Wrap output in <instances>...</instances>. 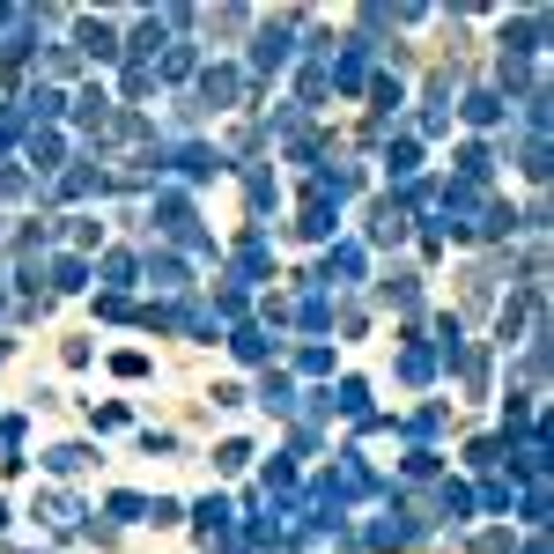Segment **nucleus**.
I'll return each mask as SVG.
<instances>
[{"label": "nucleus", "mask_w": 554, "mask_h": 554, "mask_svg": "<svg viewBox=\"0 0 554 554\" xmlns=\"http://www.w3.org/2000/svg\"><path fill=\"white\" fill-rule=\"evenodd\" d=\"M289 30H296V15H281V23H266L259 37H252V74H259V82H266V74H281V67H289Z\"/></svg>", "instance_id": "3"}, {"label": "nucleus", "mask_w": 554, "mask_h": 554, "mask_svg": "<svg viewBox=\"0 0 554 554\" xmlns=\"http://www.w3.org/2000/svg\"><path fill=\"white\" fill-rule=\"evenodd\" d=\"M370 97H377V126H385L392 111L407 104V89H399V74H377V82H370Z\"/></svg>", "instance_id": "26"}, {"label": "nucleus", "mask_w": 554, "mask_h": 554, "mask_svg": "<svg viewBox=\"0 0 554 554\" xmlns=\"http://www.w3.org/2000/svg\"><path fill=\"white\" fill-rule=\"evenodd\" d=\"M45 466L60 473V481H74L82 466H97V451H89V444H52V451H45Z\"/></svg>", "instance_id": "18"}, {"label": "nucleus", "mask_w": 554, "mask_h": 554, "mask_svg": "<svg viewBox=\"0 0 554 554\" xmlns=\"http://www.w3.org/2000/svg\"><path fill=\"white\" fill-rule=\"evenodd\" d=\"M119 52H126V37L119 30H111V23H97V15H82V23H74V60H119Z\"/></svg>", "instance_id": "4"}, {"label": "nucleus", "mask_w": 554, "mask_h": 554, "mask_svg": "<svg viewBox=\"0 0 554 554\" xmlns=\"http://www.w3.org/2000/svg\"><path fill=\"white\" fill-rule=\"evenodd\" d=\"M97 274H104V289H111V296H126L133 281H141V259H133V252H104V259H97Z\"/></svg>", "instance_id": "14"}, {"label": "nucleus", "mask_w": 554, "mask_h": 554, "mask_svg": "<svg viewBox=\"0 0 554 554\" xmlns=\"http://www.w3.org/2000/svg\"><path fill=\"white\" fill-rule=\"evenodd\" d=\"M141 274H148V281H156V296H163V303H178V296H193V266H185V259H170V252H156V259H148V266H141Z\"/></svg>", "instance_id": "7"}, {"label": "nucleus", "mask_w": 554, "mask_h": 554, "mask_svg": "<svg viewBox=\"0 0 554 554\" xmlns=\"http://www.w3.org/2000/svg\"><path fill=\"white\" fill-rule=\"evenodd\" d=\"M193 525H200V547H207V540H215V532H229V525H237V510H229L222 495H207V503L193 510Z\"/></svg>", "instance_id": "19"}, {"label": "nucleus", "mask_w": 554, "mask_h": 554, "mask_svg": "<svg viewBox=\"0 0 554 554\" xmlns=\"http://www.w3.org/2000/svg\"><path fill=\"white\" fill-rule=\"evenodd\" d=\"M67 237L82 244V252H97V244H104V229H97V222H67Z\"/></svg>", "instance_id": "38"}, {"label": "nucleus", "mask_w": 554, "mask_h": 554, "mask_svg": "<svg viewBox=\"0 0 554 554\" xmlns=\"http://www.w3.org/2000/svg\"><path fill=\"white\" fill-rule=\"evenodd\" d=\"M104 510H111V518H119V525H133V518H148V503H141V495H111Z\"/></svg>", "instance_id": "36"}, {"label": "nucleus", "mask_w": 554, "mask_h": 554, "mask_svg": "<svg viewBox=\"0 0 554 554\" xmlns=\"http://www.w3.org/2000/svg\"><path fill=\"white\" fill-rule=\"evenodd\" d=\"M296 318H303L311 333H326V326H333V303H326V289H311V296H303V303H296Z\"/></svg>", "instance_id": "27"}, {"label": "nucleus", "mask_w": 554, "mask_h": 554, "mask_svg": "<svg viewBox=\"0 0 554 554\" xmlns=\"http://www.w3.org/2000/svg\"><path fill=\"white\" fill-rule=\"evenodd\" d=\"M45 281L60 296H74V289H89V259H74V252H60V259H45Z\"/></svg>", "instance_id": "13"}, {"label": "nucleus", "mask_w": 554, "mask_h": 554, "mask_svg": "<svg viewBox=\"0 0 554 554\" xmlns=\"http://www.w3.org/2000/svg\"><path fill=\"white\" fill-rule=\"evenodd\" d=\"M466 458L481 473H495V466H510V451H503V436H481V444H466Z\"/></svg>", "instance_id": "29"}, {"label": "nucleus", "mask_w": 554, "mask_h": 554, "mask_svg": "<svg viewBox=\"0 0 554 554\" xmlns=\"http://www.w3.org/2000/svg\"><path fill=\"white\" fill-rule=\"evenodd\" d=\"M244 466H252V444H222L215 451V473H244Z\"/></svg>", "instance_id": "34"}, {"label": "nucleus", "mask_w": 554, "mask_h": 554, "mask_svg": "<svg viewBox=\"0 0 554 554\" xmlns=\"http://www.w3.org/2000/svg\"><path fill=\"white\" fill-rule=\"evenodd\" d=\"M126 97H156V67L148 60H126Z\"/></svg>", "instance_id": "32"}, {"label": "nucleus", "mask_w": 554, "mask_h": 554, "mask_svg": "<svg viewBox=\"0 0 554 554\" xmlns=\"http://www.w3.org/2000/svg\"><path fill=\"white\" fill-rule=\"evenodd\" d=\"M525 525H547V473L525 481Z\"/></svg>", "instance_id": "30"}, {"label": "nucleus", "mask_w": 554, "mask_h": 554, "mask_svg": "<svg viewBox=\"0 0 554 554\" xmlns=\"http://www.w3.org/2000/svg\"><path fill=\"white\" fill-rule=\"evenodd\" d=\"M0 348H8V340H0Z\"/></svg>", "instance_id": "41"}, {"label": "nucleus", "mask_w": 554, "mask_h": 554, "mask_svg": "<svg viewBox=\"0 0 554 554\" xmlns=\"http://www.w3.org/2000/svg\"><path fill=\"white\" fill-rule=\"evenodd\" d=\"M30 518H45L52 532H74V518H82V503H74V495H60V488H45V495H37V510H30Z\"/></svg>", "instance_id": "12"}, {"label": "nucleus", "mask_w": 554, "mask_h": 554, "mask_svg": "<svg viewBox=\"0 0 554 554\" xmlns=\"http://www.w3.org/2000/svg\"><path fill=\"white\" fill-rule=\"evenodd\" d=\"M244 104V74L237 67H200V89H193V111H237Z\"/></svg>", "instance_id": "1"}, {"label": "nucleus", "mask_w": 554, "mask_h": 554, "mask_svg": "<svg viewBox=\"0 0 554 554\" xmlns=\"http://www.w3.org/2000/svg\"><path fill=\"white\" fill-rule=\"evenodd\" d=\"M229 355L252 362V370H266V362H274V340H266V326H237V333H229Z\"/></svg>", "instance_id": "9"}, {"label": "nucleus", "mask_w": 554, "mask_h": 554, "mask_svg": "<svg viewBox=\"0 0 554 554\" xmlns=\"http://www.w3.org/2000/svg\"><path fill=\"white\" fill-rule=\"evenodd\" d=\"M170 163H178V178H222V170H229V148H207V141H178V156H170Z\"/></svg>", "instance_id": "5"}, {"label": "nucleus", "mask_w": 554, "mask_h": 554, "mask_svg": "<svg viewBox=\"0 0 554 554\" xmlns=\"http://www.w3.org/2000/svg\"><path fill=\"white\" fill-rule=\"evenodd\" d=\"M296 370L303 377H333V348H318V340H311V348H296Z\"/></svg>", "instance_id": "31"}, {"label": "nucleus", "mask_w": 554, "mask_h": 554, "mask_svg": "<svg viewBox=\"0 0 554 554\" xmlns=\"http://www.w3.org/2000/svg\"><path fill=\"white\" fill-rule=\"evenodd\" d=\"M193 67H200V52H193V45H178V37H170V52L156 60V82H185V74H193Z\"/></svg>", "instance_id": "20"}, {"label": "nucleus", "mask_w": 554, "mask_h": 554, "mask_svg": "<svg viewBox=\"0 0 554 554\" xmlns=\"http://www.w3.org/2000/svg\"><path fill=\"white\" fill-rule=\"evenodd\" d=\"M407 229H414V215H407V200H399V193H385V200L370 207V244H399Z\"/></svg>", "instance_id": "8"}, {"label": "nucleus", "mask_w": 554, "mask_h": 554, "mask_svg": "<svg viewBox=\"0 0 554 554\" xmlns=\"http://www.w3.org/2000/svg\"><path fill=\"white\" fill-rule=\"evenodd\" d=\"M385 170H392V185H414V170H422V148H414V141H392V148H385Z\"/></svg>", "instance_id": "24"}, {"label": "nucleus", "mask_w": 554, "mask_h": 554, "mask_svg": "<svg viewBox=\"0 0 554 554\" xmlns=\"http://www.w3.org/2000/svg\"><path fill=\"white\" fill-rule=\"evenodd\" d=\"M23 185H30L23 170H0V200H23Z\"/></svg>", "instance_id": "39"}, {"label": "nucleus", "mask_w": 554, "mask_h": 554, "mask_svg": "<svg viewBox=\"0 0 554 554\" xmlns=\"http://www.w3.org/2000/svg\"><path fill=\"white\" fill-rule=\"evenodd\" d=\"M23 148H30V170H37V178H60V170H67V141H60L52 126H30Z\"/></svg>", "instance_id": "6"}, {"label": "nucleus", "mask_w": 554, "mask_h": 554, "mask_svg": "<svg viewBox=\"0 0 554 554\" xmlns=\"http://www.w3.org/2000/svg\"><path fill=\"white\" fill-rule=\"evenodd\" d=\"M399 377H407V385H429V377H436V348H422V340H414V348L399 355Z\"/></svg>", "instance_id": "25"}, {"label": "nucleus", "mask_w": 554, "mask_h": 554, "mask_svg": "<svg viewBox=\"0 0 554 554\" xmlns=\"http://www.w3.org/2000/svg\"><path fill=\"white\" fill-rule=\"evenodd\" d=\"M259 407H266V414H296V385H289L281 370H266V385H259Z\"/></svg>", "instance_id": "22"}, {"label": "nucleus", "mask_w": 554, "mask_h": 554, "mask_svg": "<svg viewBox=\"0 0 554 554\" xmlns=\"http://www.w3.org/2000/svg\"><path fill=\"white\" fill-rule=\"evenodd\" d=\"M266 266H274V244H266V229H244L237 259H229V289H259Z\"/></svg>", "instance_id": "2"}, {"label": "nucleus", "mask_w": 554, "mask_h": 554, "mask_svg": "<svg viewBox=\"0 0 554 554\" xmlns=\"http://www.w3.org/2000/svg\"><path fill=\"white\" fill-rule=\"evenodd\" d=\"M385 303L414 318V311H422V274H392V281H385Z\"/></svg>", "instance_id": "21"}, {"label": "nucleus", "mask_w": 554, "mask_h": 554, "mask_svg": "<svg viewBox=\"0 0 554 554\" xmlns=\"http://www.w3.org/2000/svg\"><path fill=\"white\" fill-rule=\"evenodd\" d=\"M407 429H414V436H444V407H422Z\"/></svg>", "instance_id": "37"}, {"label": "nucleus", "mask_w": 554, "mask_h": 554, "mask_svg": "<svg viewBox=\"0 0 554 554\" xmlns=\"http://www.w3.org/2000/svg\"><path fill=\"white\" fill-rule=\"evenodd\" d=\"M458 111H466L473 126H503V119H510V104L495 97V89H466V104H458Z\"/></svg>", "instance_id": "17"}, {"label": "nucleus", "mask_w": 554, "mask_h": 554, "mask_svg": "<svg viewBox=\"0 0 554 554\" xmlns=\"http://www.w3.org/2000/svg\"><path fill=\"white\" fill-rule=\"evenodd\" d=\"M326 407H340V414H355V422H370V385H362V377H340V385L326 392Z\"/></svg>", "instance_id": "15"}, {"label": "nucleus", "mask_w": 554, "mask_h": 554, "mask_svg": "<svg viewBox=\"0 0 554 554\" xmlns=\"http://www.w3.org/2000/svg\"><path fill=\"white\" fill-rule=\"evenodd\" d=\"M466 547H473V554H510V532H503V525H488V532H473Z\"/></svg>", "instance_id": "35"}, {"label": "nucleus", "mask_w": 554, "mask_h": 554, "mask_svg": "<svg viewBox=\"0 0 554 554\" xmlns=\"http://www.w3.org/2000/svg\"><path fill=\"white\" fill-rule=\"evenodd\" d=\"M458 178H466V185H488V178H495V148H488V141H466V148H458Z\"/></svg>", "instance_id": "16"}, {"label": "nucleus", "mask_w": 554, "mask_h": 554, "mask_svg": "<svg viewBox=\"0 0 554 554\" xmlns=\"http://www.w3.org/2000/svg\"><path fill=\"white\" fill-rule=\"evenodd\" d=\"M244 193H252V215H274V178H266V170H244Z\"/></svg>", "instance_id": "28"}, {"label": "nucleus", "mask_w": 554, "mask_h": 554, "mask_svg": "<svg viewBox=\"0 0 554 554\" xmlns=\"http://www.w3.org/2000/svg\"><path fill=\"white\" fill-rule=\"evenodd\" d=\"M0 525H8V503H0Z\"/></svg>", "instance_id": "40"}, {"label": "nucleus", "mask_w": 554, "mask_h": 554, "mask_svg": "<svg viewBox=\"0 0 554 554\" xmlns=\"http://www.w3.org/2000/svg\"><path fill=\"white\" fill-rule=\"evenodd\" d=\"M436 510H444L451 525H466V518H473L481 503H473V488H466V481H444V495H436Z\"/></svg>", "instance_id": "23"}, {"label": "nucleus", "mask_w": 554, "mask_h": 554, "mask_svg": "<svg viewBox=\"0 0 554 554\" xmlns=\"http://www.w3.org/2000/svg\"><path fill=\"white\" fill-rule=\"evenodd\" d=\"M311 281H326V289H333V281H362V252H355V244H326V266H318Z\"/></svg>", "instance_id": "10"}, {"label": "nucleus", "mask_w": 554, "mask_h": 554, "mask_svg": "<svg viewBox=\"0 0 554 554\" xmlns=\"http://www.w3.org/2000/svg\"><path fill=\"white\" fill-rule=\"evenodd\" d=\"M407 481H436V451H429V444L407 451Z\"/></svg>", "instance_id": "33"}, {"label": "nucleus", "mask_w": 554, "mask_h": 554, "mask_svg": "<svg viewBox=\"0 0 554 554\" xmlns=\"http://www.w3.org/2000/svg\"><path fill=\"white\" fill-rule=\"evenodd\" d=\"M104 170L97 163H74V170H60V178H52V193H60V200H82V193H104Z\"/></svg>", "instance_id": "11"}]
</instances>
